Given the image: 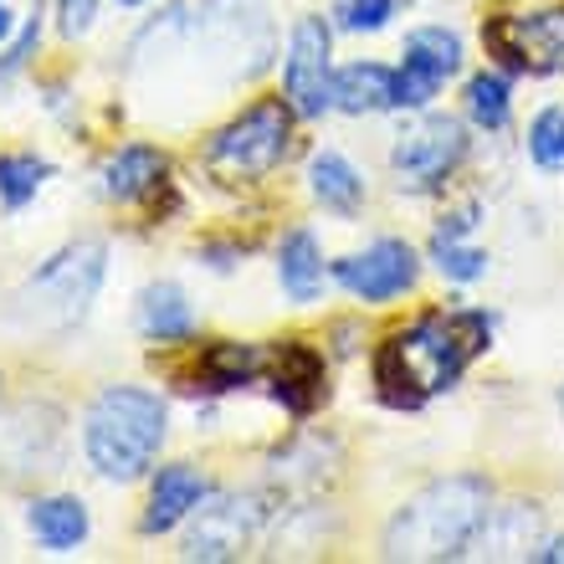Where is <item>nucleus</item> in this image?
Instances as JSON below:
<instances>
[{"label":"nucleus","instance_id":"f257e3e1","mask_svg":"<svg viewBox=\"0 0 564 564\" xmlns=\"http://www.w3.org/2000/svg\"><path fill=\"white\" fill-rule=\"evenodd\" d=\"M492 324L482 313H426L411 328H401L395 339L380 349L375 359V380H380V395L390 405H421L431 395H442L462 380L467 359L488 349Z\"/></svg>","mask_w":564,"mask_h":564},{"label":"nucleus","instance_id":"f03ea898","mask_svg":"<svg viewBox=\"0 0 564 564\" xmlns=\"http://www.w3.org/2000/svg\"><path fill=\"white\" fill-rule=\"evenodd\" d=\"M488 503L492 492L482 477L431 482L395 513L386 534V554L390 560H462L488 523Z\"/></svg>","mask_w":564,"mask_h":564},{"label":"nucleus","instance_id":"7ed1b4c3","mask_svg":"<svg viewBox=\"0 0 564 564\" xmlns=\"http://www.w3.org/2000/svg\"><path fill=\"white\" fill-rule=\"evenodd\" d=\"M83 446H88V462L98 467V477H108V482H134V477H144L164 446L160 395L134 390V386L104 390V395L88 405Z\"/></svg>","mask_w":564,"mask_h":564},{"label":"nucleus","instance_id":"20e7f679","mask_svg":"<svg viewBox=\"0 0 564 564\" xmlns=\"http://www.w3.org/2000/svg\"><path fill=\"white\" fill-rule=\"evenodd\" d=\"M104 268H108L104 241H73V247H62L15 293V318L26 328H42V334H67L93 308V297L104 288Z\"/></svg>","mask_w":564,"mask_h":564},{"label":"nucleus","instance_id":"39448f33","mask_svg":"<svg viewBox=\"0 0 564 564\" xmlns=\"http://www.w3.org/2000/svg\"><path fill=\"white\" fill-rule=\"evenodd\" d=\"M288 134H293V108L282 98H262L241 113L237 123H226L221 134L210 139L206 164L216 180H262L268 170H278L288 154Z\"/></svg>","mask_w":564,"mask_h":564},{"label":"nucleus","instance_id":"423d86ee","mask_svg":"<svg viewBox=\"0 0 564 564\" xmlns=\"http://www.w3.org/2000/svg\"><path fill=\"white\" fill-rule=\"evenodd\" d=\"M268 523V498L257 492H216L200 498L195 529L185 534V560H237Z\"/></svg>","mask_w":564,"mask_h":564},{"label":"nucleus","instance_id":"0eeeda50","mask_svg":"<svg viewBox=\"0 0 564 564\" xmlns=\"http://www.w3.org/2000/svg\"><path fill=\"white\" fill-rule=\"evenodd\" d=\"M282 88H288V108L297 119H318L334 108V62H328V26L318 15H303L288 42V62H282Z\"/></svg>","mask_w":564,"mask_h":564},{"label":"nucleus","instance_id":"6e6552de","mask_svg":"<svg viewBox=\"0 0 564 564\" xmlns=\"http://www.w3.org/2000/svg\"><path fill=\"white\" fill-rule=\"evenodd\" d=\"M462 154H467L462 123L446 119V113H431V119H421L416 129H405L395 154H390V164H395L401 185H411V191H436V185L462 164Z\"/></svg>","mask_w":564,"mask_h":564},{"label":"nucleus","instance_id":"1a4fd4ad","mask_svg":"<svg viewBox=\"0 0 564 564\" xmlns=\"http://www.w3.org/2000/svg\"><path fill=\"white\" fill-rule=\"evenodd\" d=\"M488 46L508 67L534 77L564 73V11H529V15H498L488 26Z\"/></svg>","mask_w":564,"mask_h":564},{"label":"nucleus","instance_id":"9d476101","mask_svg":"<svg viewBox=\"0 0 564 564\" xmlns=\"http://www.w3.org/2000/svg\"><path fill=\"white\" fill-rule=\"evenodd\" d=\"M462 67V42L446 26H421L405 36V67L395 73V93L401 108H421L436 98L446 77H457Z\"/></svg>","mask_w":564,"mask_h":564},{"label":"nucleus","instance_id":"9b49d317","mask_svg":"<svg viewBox=\"0 0 564 564\" xmlns=\"http://www.w3.org/2000/svg\"><path fill=\"white\" fill-rule=\"evenodd\" d=\"M334 278H339L344 293L365 297V303H390V297H401L416 282V252L405 241H375L370 252L344 257Z\"/></svg>","mask_w":564,"mask_h":564},{"label":"nucleus","instance_id":"f8f14e48","mask_svg":"<svg viewBox=\"0 0 564 564\" xmlns=\"http://www.w3.org/2000/svg\"><path fill=\"white\" fill-rule=\"evenodd\" d=\"M206 498V482L195 467H164L154 477V492H149V513H144V534H170L180 519H191Z\"/></svg>","mask_w":564,"mask_h":564},{"label":"nucleus","instance_id":"ddd939ff","mask_svg":"<svg viewBox=\"0 0 564 564\" xmlns=\"http://www.w3.org/2000/svg\"><path fill=\"white\" fill-rule=\"evenodd\" d=\"M272 395H278L293 416H308L318 395H324V365L303 344H282L278 365H272Z\"/></svg>","mask_w":564,"mask_h":564},{"label":"nucleus","instance_id":"4468645a","mask_svg":"<svg viewBox=\"0 0 564 564\" xmlns=\"http://www.w3.org/2000/svg\"><path fill=\"white\" fill-rule=\"evenodd\" d=\"M160 185H164V154L149 144H129L104 164V185H98V191H104L108 200H123V206H129V200H144L149 191H160Z\"/></svg>","mask_w":564,"mask_h":564},{"label":"nucleus","instance_id":"2eb2a0df","mask_svg":"<svg viewBox=\"0 0 564 564\" xmlns=\"http://www.w3.org/2000/svg\"><path fill=\"white\" fill-rule=\"evenodd\" d=\"M334 108H344V113H380V108H401L395 73L380 67V62H355V67L334 73Z\"/></svg>","mask_w":564,"mask_h":564},{"label":"nucleus","instance_id":"dca6fc26","mask_svg":"<svg viewBox=\"0 0 564 564\" xmlns=\"http://www.w3.org/2000/svg\"><path fill=\"white\" fill-rule=\"evenodd\" d=\"M534 539H539V513L523 503H508V508H498V513H488L477 544H482L488 560H529Z\"/></svg>","mask_w":564,"mask_h":564},{"label":"nucleus","instance_id":"f3484780","mask_svg":"<svg viewBox=\"0 0 564 564\" xmlns=\"http://www.w3.org/2000/svg\"><path fill=\"white\" fill-rule=\"evenodd\" d=\"M139 328L160 344L191 339L195 334V313H191V303H185V293H180L175 282H154V288H144V297H139Z\"/></svg>","mask_w":564,"mask_h":564},{"label":"nucleus","instance_id":"a211bd4d","mask_svg":"<svg viewBox=\"0 0 564 564\" xmlns=\"http://www.w3.org/2000/svg\"><path fill=\"white\" fill-rule=\"evenodd\" d=\"M278 278L293 303H313V297H318V288H324V257H318V241H313L308 231H288V237H282Z\"/></svg>","mask_w":564,"mask_h":564},{"label":"nucleus","instance_id":"6ab92c4d","mask_svg":"<svg viewBox=\"0 0 564 564\" xmlns=\"http://www.w3.org/2000/svg\"><path fill=\"white\" fill-rule=\"evenodd\" d=\"M31 534L52 554L77 550L88 539V508L77 498H42V503H31Z\"/></svg>","mask_w":564,"mask_h":564},{"label":"nucleus","instance_id":"aec40b11","mask_svg":"<svg viewBox=\"0 0 564 564\" xmlns=\"http://www.w3.org/2000/svg\"><path fill=\"white\" fill-rule=\"evenodd\" d=\"M308 180H313V195H318L324 206H334V210H355L359 195H365V180H359V170L344 160V154H334V149L313 154Z\"/></svg>","mask_w":564,"mask_h":564},{"label":"nucleus","instance_id":"412c9836","mask_svg":"<svg viewBox=\"0 0 564 564\" xmlns=\"http://www.w3.org/2000/svg\"><path fill=\"white\" fill-rule=\"evenodd\" d=\"M268 370V355L257 344H216L206 359H200V375H206L210 390H237L247 380Z\"/></svg>","mask_w":564,"mask_h":564},{"label":"nucleus","instance_id":"4be33fe9","mask_svg":"<svg viewBox=\"0 0 564 564\" xmlns=\"http://www.w3.org/2000/svg\"><path fill=\"white\" fill-rule=\"evenodd\" d=\"M508 113H513V104H508V77L498 73H477L473 83H467V119L477 123V129H508Z\"/></svg>","mask_w":564,"mask_h":564},{"label":"nucleus","instance_id":"5701e85b","mask_svg":"<svg viewBox=\"0 0 564 564\" xmlns=\"http://www.w3.org/2000/svg\"><path fill=\"white\" fill-rule=\"evenodd\" d=\"M52 175L46 160H31V154H0V200L11 210H21L31 195L42 191V180Z\"/></svg>","mask_w":564,"mask_h":564},{"label":"nucleus","instance_id":"b1692460","mask_svg":"<svg viewBox=\"0 0 564 564\" xmlns=\"http://www.w3.org/2000/svg\"><path fill=\"white\" fill-rule=\"evenodd\" d=\"M529 154L539 170H564V104L544 108L529 129Z\"/></svg>","mask_w":564,"mask_h":564},{"label":"nucleus","instance_id":"393cba45","mask_svg":"<svg viewBox=\"0 0 564 564\" xmlns=\"http://www.w3.org/2000/svg\"><path fill=\"white\" fill-rule=\"evenodd\" d=\"M431 257H436V268L452 282H473L488 272V257L477 252V247H467V241H431Z\"/></svg>","mask_w":564,"mask_h":564},{"label":"nucleus","instance_id":"a878e982","mask_svg":"<svg viewBox=\"0 0 564 564\" xmlns=\"http://www.w3.org/2000/svg\"><path fill=\"white\" fill-rule=\"evenodd\" d=\"M395 15V0H334V21L344 31H380Z\"/></svg>","mask_w":564,"mask_h":564},{"label":"nucleus","instance_id":"bb28decb","mask_svg":"<svg viewBox=\"0 0 564 564\" xmlns=\"http://www.w3.org/2000/svg\"><path fill=\"white\" fill-rule=\"evenodd\" d=\"M36 42H42V26H36V21H26V26H21V36H15V42L6 46V57H0V88H6V83H11V77L31 62Z\"/></svg>","mask_w":564,"mask_h":564},{"label":"nucleus","instance_id":"cd10ccee","mask_svg":"<svg viewBox=\"0 0 564 564\" xmlns=\"http://www.w3.org/2000/svg\"><path fill=\"white\" fill-rule=\"evenodd\" d=\"M57 11H62V31H67V36H83V31H93L98 0H57Z\"/></svg>","mask_w":564,"mask_h":564},{"label":"nucleus","instance_id":"c85d7f7f","mask_svg":"<svg viewBox=\"0 0 564 564\" xmlns=\"http://www.w3.org/2000/svg\"><path fill=\"white\" fill-rule=\"evenodd\" d=\"M534 560H544V564H564V539H554L550 550H539Z\"/></svg>","mask_w":564,"mask_h":564},{"label":"nucleus","instance_id":"c756f323","mask_svg":"<svg viewBox=\"0 0 564 564\" xmlns=\"http://www.w3.org/2000/svg\"><path fill=\"white\" fill-rule=\"evenodd\" d=\"M15 31V15H11V6H6V0H0V42H6V36H11Z\"/></svg>","mask_w":564,"mask_h":564},{"label":"nucleus","instance_id":"7c9ffc66","mask_svg":"<svg viewBox=\"0 0 564 564\" xmlns=\"http://www.w3.org/2000/svg\"><path fill=\"white\" fill-rule=\"evenodd\" d=\"M119 6H139V0H119Z\"/></svg>","mask_w":564,"mask_h":564}]
</instances>
